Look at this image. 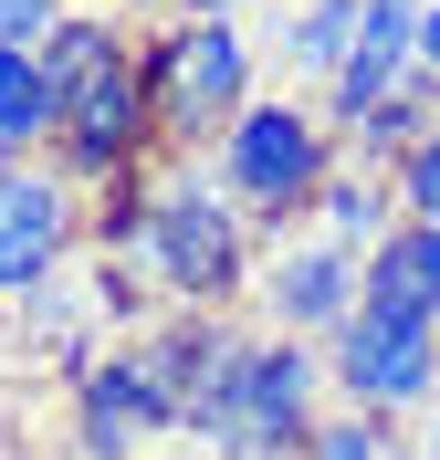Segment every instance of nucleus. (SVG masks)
<instances>
[{"mask_svg":"<svg viewBox=\"0 0 440 460\" xmlns=\"http://www.w3.org/2000/svg\"><path fill=\"white\" fill-rule=\"evenodd\" d=\"M53 126H63V94L42 74V53L31 42H0V168H22Z\"/></svg>","mask_w":440,"mask_h":460,"instance_id":"nucleus-9","label":"nucleus"},{"mask_svg":"<svg viewBox=\"0 0 440 460\" xmlns=\"http://www.w3.org/2000/svg\"><path fill=\"white\" fill-rule=\"evenodd\" d=\"M430 460H440V408H430Z\"/></svg>","mask_w":440,"mask_h":460,"instance_id":"nucleus-19","label":"nucleus"},{"mask_svg":"<svg viewBox=\"0 0 440 460\" xmlns=\"http://www.w3.org/2000/svg\"><path fill=\"white\" fill-rule=\"evenodd\" d=\"M315 230H325V241H346V252H378L388 230H399V189H388L378 168L336 157V178L315 189Z\"/></svg>","mask_w":440,"mask_h":460,"instance_id":"nucleus-10","label":"nucleus"},{"mask_svg":"<svg viewBox=\"0 0 440 460\" xmlns=\"http://www.w3.org/2000/svg\"><path fill=\"white\" fill-rule=\"evenodd\" d=\"M315 387H325V356L304 335H241L220 367L200 376L189 398V439L210 460H304L315 439Z\"/></svg>","mask_w":440,"mask_h":460,"instance_id":"nucleus-3","label":"nucleus"},{"mask_svg":"<svg viewBox=\"0 0 440 460\" xmlns=\"http://www.w3.org/2000/svg\"><path fill=\"white\" fill-rule=\"evenodd\" d=\"M42 74L63 94V126H53L63 178H126L137 146L157 137V105H147V63L116 42V22H53Z\"/></svg>","mask_w":440,"mask_h":460,"instance_id":"nucleus-2","label":"nucleus"},{"mask_svg":"<svg viewBox=\"0 0 440 460\" xmlns=\"http://www.w3.org/2000/svg\"><path fill=\"white\" fill-rule=\"evenodd\" d=\"M430 126H440V84H430V74H409L388 105H367V115L346 126V157H356V168H378V178H399V157H409Z\"/></svg>","mask_w":440,"mask_h":460,"instance_id":"nucleus-11","label":"nucleus"},{"mask_svg":"<svg viewBox=\"0 0 440 460\" xmlns=\"http://www.w3.org/2000/svg\"><path fill=\"white\" fill-rule=\"evenodd\" d=\"M53 22H63V0H0V42H31V53H42Z\"/></svg>","mask_w":440,"mask_h":460,"instance_id":"nucleus-16","label":"nucleus"},{"mask_svg":"<svg viewBox=\"0 0 440 460\" xmlns=\"http://www.w3.org/2000/svg\"><path fill=\"white\" fill-rule=\"evenodd\" d=\"M85 241L74 178L63 168H0V293H31L42 272H63Z\"/></svg>","mask_w":440,"mask_h":460,"instance_id":"nucleus-8","label":"nucleus"},{"mask_svg":"<svg viewBox=\"0 0 440 460\" xmlns=\"http://www.w3.org/2000/svg\"><path fill=\"white\" fill-rule=\"evenodd\" d=\"M419 74H430V84H440V0H430V11H419Z\"/></svg>","mask_w":440,"mask_h":460,"instance_id":"nucleus-17","label":"nucleus"},{"mask_svg":"<svg viewBox=\"0 0 440 460\" xmlns=\"http://www.w3.org/2000/svg\"><path fill=\"white\" fill-rule=\"evenodd\" d=\"M356 304H367V252L325 241V230H304V241H283V252L263 261V314H273V335L336 345V324H346Z\"/></svg>","mask_w":440,"mask_h":460,"instance_id":"nucleus-7","label":"nucleus"},{"mask_svg":"<svg viewBox=\"0 0 440 460\" xmlns=\"http://www.w3.org/2000/svg\"><path fill=\"white\" fill-rule=\"evenodd\" d=\"M325 376H336L346 408H378V419H409L419 408V419H430L440 408V314L367 293V304L336 324V345H325Z\"/></svg>","mask_w":440,"mask_h":460,"instance_id":"nucleus-6","label":"nucleus"},{"mask_svg":"<svg viewBox=\"0 0 440 460\" xmlns=\"http://www.w3.org/2000/svg\"><path fill=\"white\" fill-rule=\"evenodd\" d=\"M367 293L440 314V220H399V230H388L378 252H367Z\"/></svg>","mask_w":440,"mask_h":460,"instance_id":"nucleus-13","label":"nucleus"},{"mask_svg":"<svg viewBox=\"0 0 440 460\" xmlns=\"http://www.w3.org/2000/svg\"><path fill=\"white\" fill-rule=\"evenodd\" d=\"M137 63H147V105H157V137L168 146L231 137V115L252 105V42L231 31V11H189V22L157 31Z\"/></svg>","mask_w":440,"mask_h":460,"instance_id":"nucleus-5","label":"nucleus"},{"mask_svg":"<svg viewBox=\"0 0 440 460\" xmlns=\"http://www.w3.org/2000/svg\"><path fill=\"white\" fill-rule=\"evenodd\" d=\"M336 157H346V137L325 126L315 105H293V94H252V105L231 115V137L210 146V168H220V189L241 199V220H283L293 209H315V189L336 178Z\"/></svg>","mask_w":440,"mask_h":460,"instance_id":"nucleus-4","label":"nucleus"},{"mask_svg":"<svg viewBox=\"0 0 440 460\" xmlns=\"http://www.w3.org/2000/svg\"><path fill=\"white\" fill-rule=\"evenodd\" d=\"M388 189H399V220H440V126L399 157V178H388Z\"/></svg>","mask_w":440,"mask_h":460,"instance_id":"nucleus-15","label":"nucleus"},{"mask_svg":"<svg viewBox=\"0 0 440 460\" xmlns=\"http://www.w3.org/2000/svg\"><path fill=\"white\" fill-rule=\"evenodd\" d=\"M178 11H231V0H178Z\"/></svg>","mask_w":440,"mask_h":460,"instance_id":"nucleus-18","label":"nucleus"},{"mask_svg":"<svg viewBox=\"0 0 440 460\" xmlns=\"http://www.w3.org/2000/svg\"><path fill=\"white\" fill-rule=\"evenodd\" d=\"M304 460H399V450H388V419H378V408H325L315 439H304Z\"/></svg>","mask_w":440,"mask_h":460,"instance_id":"nucleus-14","label":"nucleus"},{"mask_svg":"<svg viewBox=\"0 0 440 460\" xmlns=\"http://www.w3.org/2000/svg\"><path fill=\"white\" fill-rule=\"evenodd\" d=\"M105 252L147 261L189 314H220L241 293V272H252V220H241V199L220 189V168H168L137 209L105 220Z\"/></svg>","mask_w":440,"mask_h":460,"instance_id":"nucleus-1","label":"nucleus"},{"mask_svg":"<svg viewBox=\"0 0 440 460\" xmlns=\"http://www.w3.org/2000/svg\"><path fill=\"white\" fill-rule=\"evenodd\" d=\"M356 53V0H304L283 22V42H273V63H283L293 84H336Z\"/></svg>","mask_w":440,"mask_h":460,"instance_id":"nucleus-12","label":"nucleus"},{"mask_svg":"<svg viewBox=\"0 0 440 460\" xmlns=\"http://www.w3.org/2000/svg\"><path fill=\"white\" fill-rule=\"evenodd\" d=\"M419 460H430V450H419Z\"/></svg>","mask_w":440,"mask_h":460,"instance_id":"nucleus-20","label":"nucleus"}]
</instances>
